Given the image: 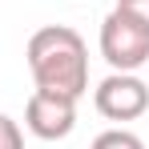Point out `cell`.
<instances>
[{
  "label": "cell",
  "instance_id": "cell-1",
  "mask_svg": "<svg viewBox=\"0 0 149 149\" xmlns=\"http://www.w3.org/2000/svg\"><path fill=\"white\" fill-rule=\"evenodd\" d=\"M28 73L36 81V89L81 101L89 89V49L81 32L69 24L36 28L28 40Z\"/></svg>",
  "mask_w": 149,
  "mask_h": 149
},
{
  "label": "cell",
  "instance_id": "cell-4",
  "mask_svg": "<svg viewBox=\"0 0 149 149\" xmlns=\"http://www.w3.org/2000/svg\"><path fill=\"white\" fill-rule=\"evenodd\" d=\"M24 125L40 141H65L77 129V101L61 97V93H49V89H36L24 105Z\"/></svg>",
  "mask_w": 149,
  "mask_h": 149
},
{
  "label": "cell",
  "instance_id": "cell-6",
  "mask_svg": "<svg viewBox=\"0 0 149 149\" xmlns=\"http://www.w3.org/2000/svg\"><path fill=\"white\" fill-rule=\"evenodd\" d=\"M0 149H24L20 125L12 121V117H4V113H0Z\"/></svg>",
  "mask_w": 149,
  "mask_h": 149
},
{
  "label": "cell",
  "instance_id": "cell-2",
  "mask_svg": "<svg viewBox=\"0 0 149 149\" xmlns=\"http://www.w3.org/2000/svg\"><path fill=\"white\" fill-rule=\"evenodd\" d=\"M101 56L113 65V73H137L149 65V24L113 8L101 20Z\"/></svg>",
  "mask_w": 149,
  "mask_h": 149
},
{
  "label": "cell",
  "instance_id": "cell-3",
  "mask_svg": "<svg viewBox=\"0 0 149 149\" xmlns=\"http://www.w3.org/2000/svg\"><path fill=\"white\" fill-rule=\"evenodd\" d=\"M93 105H97L101 117H109V121H137L149 109V85L137 73H109L97 85Z\"/></svg>",
  "mask_w": 149,
  "mask_h": 149
},
{
  "label": "cell",
  "instance_id": "cell-7",
  "mask_svg": "<svg viewBox=\"0 0 149 149\" xmlns=\"http://www.w3.org/2000/svg\"><path fill=\"white\" fill-rule=\"evenodd\" d=\"M117 8L129 12V16H137L141 24H149V0H117Z\"/></svg>",
  "mask_w": 149,
  "mask_h": 149
},
{
  "label": "cell",
  "instance_id": "cell-5",
  "mask_svg": "<svg viewBox=\"0 0 149 149\" xmlns=\"http://www.w3.org/2000/svg\"><path fill=\"white\" fill-rule=\"evenodd\" d=\"M89 149H145V141L137 133H129V129H105Z\"/></svg>",
  "mask_w": 149,
  "mask_h": 149
}]
</instances>
